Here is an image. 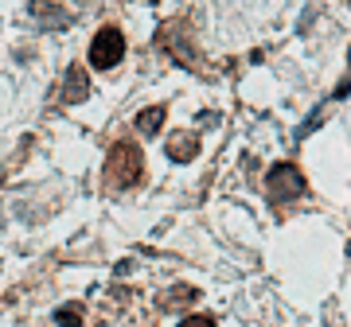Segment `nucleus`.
Returning <instances> with one entry per match:
<instances>
[{
  "mask_svg": "<svg viewBox=\"0 0 351 327\" xmlns=\"http://www.w3.org/2000/svg\"><path fill=\"white\" fill-rule=\"evenodd\" d=\"M160 121H164V109L156 105V109H149V114L137 117V129H141V133H156V129H160Z\"/></svg>",
  "mask_w": 351,
  "mask_h": 327,
  "instance_id": "4",
  "label": "nucleus"
},
{
  "mask_svg": "<svg viewBox=\"0 0 351 327\" xmlns=\"http://www.w3.org/2000/svg\"><path fill=\"white\" fill-rule=\"evenodd\" d=\"M121 55H125V39L117 27H101L94 43H90V63L98 66V70H110V66L121 63Z\"/></svg>",
  "mask_w": 351,
  "mask_h": 327,
  "instance_id": "1",
  "label": "nucleus"
},
{
  "mask_svg": "<svg viewBox=\"0 0 351 327\" xmlns=\"http://www.w3.org/2000/svg\"><path fill=\"white\" fill-rule=\"evenodd\" d=\"M180 327H215V324L207 319V315H188V319H184Z\"/></svg>",
  "mask_w": 351,
  "mask_h": 327,
  "instance_id": "6",
  "label": "nucleus"
},
{
  "mask_svg": "<svg viewBox=\"0 0 351 327\" xmlns=\"http://www.w3.org/2000/svg\"><path fill=\"white\" fill-rule=\"evenodd\" d=\"M78 319H82V308H78V304H66V308H59V324H63V327H75Z\"/></svg>",
  "mask_w": 351,
  "mask_h": 327,
  "instance_id": "5",
  "label": "nucleus"
},
{
  "mask_svg": "<svg viewBox=\"0 0 351 327\" xmlns=\"http://www.w3.org/2000/svg\"><path fill=\"white\" fill-rule=\"evenodd\" d=\"M86 98V70L82 66H71L66 75V90H63V101H82Z\"/></svg>",
  "mask_w": 351,
  "mask_h": 327,
  "instance_id": "3",
  "label": "nucleus"
},
{
  "mask_svg": "<svg viewBox=\"0 0 351 327\" xmlns=\"http://www.w3.org/2000/svg\"><path fill=\"white\" fill-rule=\"evenodd\" d=\"M265 183H269V195H274V199H293V195H301V176H297L293 168H285V164L274 168Z\"/></svg>",
  "mask_w": 351,
  "mask_h": 327,
  "instance_id": "2",
  "label": "nucleus"
}]
</instances>
